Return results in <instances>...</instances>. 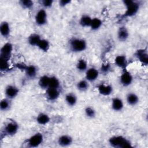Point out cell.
I'll use <instances>...</instances> for the list:
<instances>
[{
    "label": "cell",
    "mask_w": 148,
    "mask_h": 148,
    "mask_svg": "<svg viewBox=\"0 0 148 148\" xmlns=\"http://www.w3.org/2000/svg\"><path fill=\"white\" fill-rule=\"evenodd\" d=\"M108 142L111 146L116 148H128L132 147V143L130 140L120 135L110 137Z\"/></svg>",
    "instance_id": "cell-1"
},
{
    "label": "cell",
    "mask_w": 148,
    "mask_h": 148,
    "mask_svg": "<svg viewBox=\"0 0 148 148\" xmlns=\"http://www.w3.org/2000/svg\"><path fill=\"white\" fill-rule=\"evenodd\" d=\"M123 2L126 7V10L123 14V17H132L138 12L140 8V4L138 2L132 0H125Z\"/></svg>",
    "instance_id": "cell-2"
},
{
    "label": "cell",
    "mask_w": 148,
    "mask_h": 148,
    "mask_svg": "<svg viewBox=\"0 0 148 148\" xmlns=\"http://www.w3.org/2000/svg\"><path fill=\"white\" fill-rule=\"evenodd\" d=\"M69 47L73 52H82L87 49V42L83 39L73 38L69 41Z\"/></svg>",
    "instance_id": "cell-3"
},
{
    "label": "cell",
    "mask_w": 148,
    "mask_h": 148,
    "mask_svg": "<svg viewBox=\"0 0 148 148\" xmlns=\"http://www.w3.org/2000/svg\"><path fill=\"white\" fill-rule=\"evenodd\" d=\"M43 141V136L42 133L37 132L32 135L27 140V145L30 147H36L40 145Z\"/></svg>",
    "instance_id": "cell-4"
},
{
    "label": "cell",
    "mask_w": 148,
    "mask_h": 148,
    "mask_svg": "<svg viewBox=\"0 0 148 148\" xmlns=\"http://www.w3.org/2000/svg\"><path fill=\"white\" fill-rule=\"evenodd\" d=\"M13 50V46L10 43H5L1 49L0 58L9 61L10 58Z\"/></svg>",
    "instance_id": "cell-5"
},
{
    "label": "cell",
    "mask_w": 148,
    "mask_h": 148,
    "mask_svg": "<svg viewBox=\"0 0 148 148\" xmlns=\"http://www.w3.org/2000/svg\"><path fill=\"white\" fill-rule=\"evenodd\" d=\"M120 82L124 87L129 86L133 82V76L128 71L124 69L120 77Z\"/></svg>",
    "instance_id": "cell-6"
},
{
    "label": "cell",
    "mask_w": 148,
    "mask_h": 148,
    "mask_svg": "<svg viewBox=\"0 0 148 148\" xmlns=\"http://www.w3.org/2000/svg\"><path fill=\"white\" fill-rule=\"evenodd\" d=\"M35 19L37 25L40 26L45 25L47 23V15L46 11L43 9H41L38 10L35 15Z\"/></svg>",
    "instance_id": "cell-7"
},
{
    "label": "cell",
    "mask_w": 148,
    "mask_h": 148,
    "mask_svg": "<svg viewBox=\"0 0 148 148\" xmlns=\"http://www.w3.org/2000/svg\"><path fill=\"white\" fill-rule=\"evenodd\" d=\"M18 130V125L15 121H10L8 123L4 128L5 135L12 136L15 135Z\"/></svg>",
    "instance_id": "cell-8"
},
{
    "label": "cell",
    "mask_w": 148,
    "mask_h": 148,
    "mask_svg": "<svg viewBox=\"0 0 148 148\" xmlns=\"http://www.w3.org/2000/svg\"><path fill=\"white\" fill-rule=\"evenodd\" d=\"M138 60L143 65H147L148 64V54L146 49H138L135 53Z\"/></svg>",
    "instance_id": "cell-9"
},
{
    "label": "cell",
    "mask_w": 148,
    "mask_h": 148,
    "mask_svg": "<svg viewBox=\"0 0 148 148\" xmlns=\"http://www.w3.org/2000/svg\"><path fill=\"white\" fill-rule=\"evenodd\" d=\"M99 76V71L95 68H90L86 71V79L88 82H94Z\"/></svg>",
    "instance_id": "cell-10"
},
{
    "label": "cell",
    "mask_w": 148,
    "mask_h": 148,
    "mask_svg": "<svg viewBox=\"0 0 148 148\" xmlns=\"http://www.w3.org/2000/svg\"><path fill=\"white\" fill-rule=\"evenodd\" d=\"M60 92L58 88H47L46 90V98L50 101L56 100L60 96Z\"/></svg>",
    "instance_id": "cell-11"
},
{
    "label": "cell",
    "mask_w": 148,
    "mask_h": 148,
    "mask_svg": "<svg viewBox=\"0 0 148 148\" xmlns=\"http://www.w3.org/2000/svg\"><path fill=\"white\" fill-rule=\"evenodd\" d=\"M99 93L103 96H109L113 92V87L110 84H101L97 87Z\"/></svg>",
    "instance_id": "cell-12"
},
{
    "label": "cell",
    "mask_w": 148,
    "mask_h": 148,
    "mask_svg": "<svg viewBox=\"0 0 148 148\" xmlns=\"http://www.w3.org/2000/svg\"><path fill=\"white\" fill-rule=\"evenodd\" d=\"M18 89L13 85H9L5 89V95L8 99H13L15 98L18 94Z\"/></svg>",
    "instance_id": "cell-13"
},
{
    "label": "cell",
    "mask_w": 148,
    "mask_h": 148,
    "mask_svg": "<svg viewBox=\"0 0 148 148\" xmlns=\"http://www.w3.org/2000/svg\"><path fill=\"white\" fill-rule=\"evenodd\" d=\"M57 142L60 146L62 147H67L72 145L73 139L68 135H62L58 138Z\"/></svg>",
    "instance_id": "cell-14"
},
{
    "label": "cell",
    "mask_w": 148,
    "mask_h": 148,
    "mask_svg": "<svg viewBox=\"0 0 148 148\" xmlns=\"http://www.w3.org/2000/svg\"><path fill=\"white\" fill-rule=\"evenodd\" d=\"M112 108L116 112H120L124 108V103L122 99L118 97L113 98L112 100Z\"/></svg>",
    "instance_id": "cell-15"
},
{
    "label": "cell",
    "mask_w": 148,
    "mask_h": 148,
    "mask_svg": "<svg viewBox=\"0 0 148 148\" xmlns=\"http://www.w3.org/2000/svg\"><path fill=\"white\" fill-rule=\"evenodd\" d=\"M129 37V32L127 28L124 27H121L119 28L117 31V38L121 42H125Z\"/></svg>",
    "instance_id": "cell-16"
},
{
    "label": "cell",
    "mask_w": 148,
    "mask_h": 148,
    "mask_svg": "<svg viewBox=\"0 0 148 148\" xmlns=\"http://www.w3.org/2000/svg\"><path fill=\"white\" fill-rule=\"evenodd\" d=\"M114 62L117 66L123 69H125L127 65V60L126 57L124 55L117 56L114 59Z\"/></svg>",
    "instance_id": "cell-17"
},
{
    "label": "cell",
    "mask_w": 148,
    "mask_h": 148,
    "mask_svg": "<svg viewBox=\"0 0 148 148\" xmlns=\"http://www.w3.org/2000/svg\"><path fill=\"white\" fill-rule=\"evenodd\" d=\"M127 102L131 106H135L139 102V97L134 92H130L127 95Z\"/></svg>",
    "instance_id": "cell-18"
},
{
    "label": "cell",
    "mask_w": 148,
    "mask_h": 148,
    "mask_svg": "<svg viewBox=\"0 0 148 148\" xmlns=\"http://www.w3.org/2000/svg\"><path fill=\"white\" fill-rule=\"evenodd\" d=\"M36 120L39 124L44 125L49 123L50 118L47 114L44 113H40L37 116Z\"/></svg>",
    "instance_id": "cell-19"
},
{
    "label": "cell",
    "mask_w": 148,
    "mask_h": 148,
    "mask_svg": "<svg viewBox=\"0 0 148 148\" xmlns=\"http://www.w3.org/2000/svg\"><path fill=\"white\" fill-rule=\"evenodd\" d=\"M0 32L2 35L5 38H7L10 32V26L8 22L6 21H3L0 25Z\"/></svg>",
    "instance_id": "cell-20"
},
{
    "label": "cell",
    "mask_w": 148,
    "mask_h": 148,
    "mask_svg": "<svg viewBox=\"0 0 148 148\" xmlns=\"http://www.w3.org/2000/svg\"><path fill=\"white\" fill-rule=\"evenodd\" d=\"M24 71L27 76L30 79L35 78L37 74V69L36 66L32 65H27Z\"/></svg>",
    "instance_id": "cell-21"
},
{
    "label": "cell",
    "mask_w": 148,
    "mask_h": 148,
    "mask_svg": "<svg viewBox=\"0 0 148 148\" xmlns=\"http://www.w3.org/2000/svg\"><path fill=\"white\" fill-rule=\"evenodd\" d=\"M65 100L69 106H73L76 104L77 99L75 94L70 92L65 95Z\"/></svg>",
    "instance_id": "cell-22"
},
{
    "label": "cell",
    "mask_w": 148,
    "mask_h": 148,
    "mask_svg": "<svg viewBox=\"0 0 148 148\" xmlns=\"http://www.w3.org/2000/svg\"><path fill=\"white\" fill-rule=\"evenodd\" d=\"M50 77L47 75H43L40 77L38 81V84L41 88L47 89L49 88Z\"/></svg>",
    "instance_id": "cell-23"
},
{
    "label": "cell",
    "mask_w": 148,
    "mask_h": 148,
    "mask_svg": "<svg viewBox=\"0 0 148 148\" xmlns=\"http://www.w3.org/2000/svg\"><path fill=\"white\" fill-rule=\"evenodd\" d=\"M41 38L40 35L37 34H32L28 38V43L32 46H37Z\"/></svg>",
    "instance_id": "cell-24"
},
{
    "label": "cell",
    "mask_w": 148,
    "mask_h": 148,
    "mask_svg": "<svg viewBox=\"0 0 148 148\" xmlns=\"http://www.w3.org/2000/svg\"><path fill=\"white\" fill-rule=\"evenodd\" d=\"M92 21V18L87 14L83 15L79 21L80 25L83 27H90L91 23Z\"/></svg>",
    "instance_id": "cell-25"
},
{
    "label": "cell",
    "mask_w": 148,
    "mask_h": 148,
    "mask_svg": "<svg viewBox=\"0 0 148 148\" xmlns=\"http://www.w3.org/2000/svg\"><path fill=\"white\" fill-rule=\"evenodd\" d=\"M36 47H38L40 50L47 52L50 49V43L46 39H41Z\"/></svg>",
    "instance_id": "cell-26"
},
{
    "label": "cell",
    "mask_w": 148,
    "mask_h": 148,
    "mask_svg": "<svg viewBox=\"0 0 148 148\" xmlns=\"http://www.w3.org/2000/svg\"><path fill=\"white\" fill-rule=\"evenodd\" d=\"M102 25V20L97 17H95L92 18V21L90 25V28L92 30L96 31L100 28V27Z\"/></svg>",
    "instance_id": "cell-27"
},
{
    "label": "cell",
    "mask_w": 148,
    "mask_h": 148,
    "mask_svg": "<svg viewBox=\"0 0 148 148\" xmlns=\"http://www.w3.org/2000/svg\"><path fill=\"white\" fill-rule=\"evenodd\" d=\"M77 88L80 91H86L88 90L89 87L88 82L86 80H80L76 85Z\"/></svg>",
    "instance_id": "cell-28"
},
{
    "label": "cell",
    "mask_w": 148,
    "mask_h": 148,
    "mask_svg": "<svg viewBox=\"0 0 148 148\" xmlns=\"http://www.w3.org/2000/svg\"><path fill=\"white\" fill-rule=\"evenodd\" d=\"M76 68L79 72H86L87 69V62L83 59L79 60L76 64Z\"/></svg>",
    "instance_id": "cell-29"
},
{
    "label": "cell",
    "mask_w": 148,
    "mask_h": 148,
    "mask_svg": "<svg viewBox=\"0 0 148 148\" xmlns=\"http://www.w3.org/2000/svg\"><path fill=\"white\" fill-rule=\"evenodd\" d=\"M60 86V82L56 77L51 76L50 78L49 88H59Z\"/></svg>",
    "instance_id": "cell-30"
},
{
    "label": "cell",
    "mask_w": 148,
    "mask_h": 148,
    "mask_svg": "<svg viewBox=\"0 0 148 148\" xmlns=\"http://www.w3.org/2000/svg\"><path fill=\"white\" fill-rule=\"evenodd\" d=\"M19 3L23 8L25 9H31L34 6V2L31 0H21L19 1Z\"/></svg>",
    "instance_id": "cell-31"
},
{
    "label": "cell",
    "mask_w": 148,
    "mask_h": 148,
    "mask_svg": "<svg viewBox=\"0 0 148 148\" xmlns=\"http://www.w3.org/2000/svg\"><path fill=\"white\" fill-rule=\"evenodd\" d=\"M85 114L86 116L90 119L94 118L96 116V112L95 110L91 107L90 106H87L86 108L84 110Z\"/></svg>",
    "instance_id": "cell-32"
},
{
    "label": "cell",
    "mask_w": 148,
    "mask_h": 148,
    "mask_svg": "<svg viewBox=\"0 0 148 148\" xmlns=\"http://www.w3.org/2000/svg\"><path fill=\"white\" fill-rule=\"evenodd\" d=\"M10 106V101L8 99H3L0 102V108L1 110L6 111L9 109Z\"/></svg>",
    "instance_id": "cell-33"
},
{
    "label": "cell",
    "mask_w": 148,
    "mask_h": 148,
    "mask_svg": "<svg viewBox=\"0 0 148 148\" xmlns=\"http://www.w3.org/2000/svg\"><path fill=\"white\" fill-rule=\"evenodd\" d=\"M9 61L0 58V69L1 71H5L9 68Z\"/></svg>",
    "instance_id": "cell-34"
},
{
    "label": "cell",
    "mask_w": 148,
    "mask_h": 148,
    "mask_svg": "<svg viewBox=\"0 0 148 148\" xmlns=\"http://www.w3.org/2000/svg\"><path fill=\"white\" fill-rule=\"evenodd\" d=\"M53 3V1L52 0H42L40 1L41 5L45 8H50Z\"/></svg>",
    "instance_id": "cell-35"
},
{
    "label": "cell",
    "mask_w": 148,
    "mask_h": 148,
    "mask_svg": "<svg viewBox=\"0 0 148 148\" xmlns=\"http://www.w3.org/2000/svg\"><path fill=\"white\" fill-rule=\"evenodd\" d=\"M110 64L108 63L103 64L101 66V71L103 73H108V72L110 71Z\"/></svg>",
    "instance_id": "cell-36"
},
{
    "label": "cell",
    "mask_w": 148,
    "mask_h": 148,
    "mask_svg": "<svg viewBox=\"0 0 148 148\" xmlns=\"http://www.w3.org/2000/svg\"><path fill=\"white\" fill-rule=\"evenodd\" d=\"M71 1L70 0H61L59 2V4L60 6L61 7H64L65 6H66L67 5H68L69 3H71Z\"/></svg>",
    "instance_id": "cell-37"
},
{
    "label": "cell",
    "mask_w": 148,
    "mask_h": 148,
    "mask_svg": "<svg viewBox=\"0 0 148 148\" xmlns=\"http://www.w3.org/2000/svg\"><path fill=\"white\" fill-rule=\"evenodd\" d=\"M27 66V65H26L25 64H24L23 63H17L16 64V68H18V69H20V70L25 71Z\"/></svg>",
    "instance_id": "cell-38"
}]
</instances>
